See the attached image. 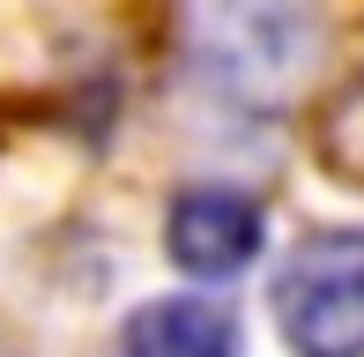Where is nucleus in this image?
Returning <instances> with one entry per match:
<instances>
[{
	"label": "nucleus",
	"instance_id": "obj_1",
	"mask_svg": "<svg viewBox=\"0 0 364 357\" xmlns=\"http://www.w3.org/2000/svg\"><path fill=\"white\" fill-rule=\"evenodd\" d=\"M186 60L216 97L283 105L320 60V0H178Z\"/></svg>",
	"mask_w": 364,
	"mask_h": 357
},
{
	"label": "nucleus",
	"instance_id": "obj_2",
	"mask_svg": "<svg viewBox=\"0 0 364 357\" xmlns=\"http://www.w3.org/2000/svg\"><path fill=\"white\" fill-rule=\"evenodd\" d=\"M275 328L297 357H364V231H312L290 253Z\"/></svg>",
	"mask_w": 364,
	"mask_h": 357
},
{
	"label": "nucleus",
	"instance_id": "obj_3",
	"mask_svg": "<svg viewBox=\"0 0 364 357\" xmlns=\"http://www.w3.org/2000/svg\"><path fill=\"white\" fill-rule=\"evenodd\" d=\"M260 238H268V216H260L253 193H230V186H193L171 201L164 216V246L186 275H238L253 268Z\"/></svg>",
	"mask_w": 364,
	"mask_h": 357
},
{
	"label": "nucleus",
	"instance_id": "obj_4",
	"mask_svg": "<svg viewBox=\"0 0 364 357\" xmlns=\"http://www.w3.org/2000/svg\"><path fill=\"white\" fill-rule=\"evenodd\" d=\"M119 357H238V320L216 298H149L127 313Z\"/></svg>",
	"mask_w": 364,
	"mask_h": 357
},
{
	"label": "nucleus",
	"instance_id": "obj_5",
	"mask_svg": "<svg viewBox=\"0 0 364 357\" xmlns=\"http://www.w3.org/2000/svg\"><path fill=\"white\" fill-rule=\"evenodd\" d=\"M320 156H327L342 178H364V75L327 105V119H320Z\"/></svg>",
	"mask_w": 364,
	"mask_h": 357
}]
</instances>
